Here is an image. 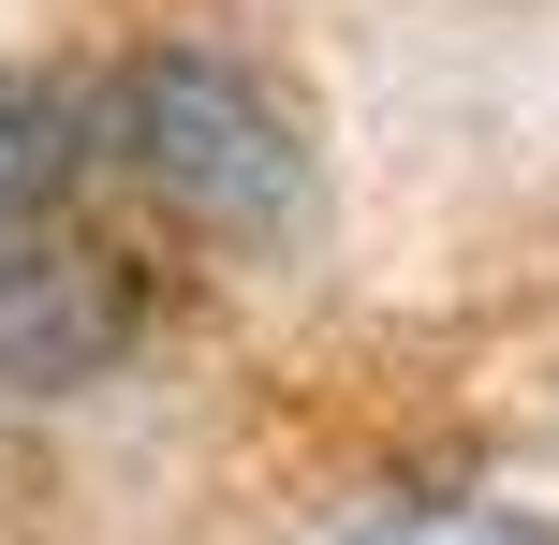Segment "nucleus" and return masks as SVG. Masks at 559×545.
I'll list each match as a JSON object with an SVG mask.
<instances>
[{
  "instance_id": "nucleus-3",
  "label": "nucleus",
  "mask_w": 559,
  "mask_h": 545,
  "mask_svg": "<svg viewBox=\"0 0 559 545\" xmlns=\"http://www.w3.org/2000/svg\"><path fill=\"white\" fill-rule=\"evenodd\" d=\"M59 163H74V118H59L45 88H0V222H29V206L59 192Z\"/></svg>"
},
{
  "instance_id": "nucleus-4",
  "label": "nucleus",
  "mask_w": 559,
  "mask_h": 545,
  "mask_svg": "<svg viewBox=\"0 0 559 545\" xmlns=\"http://www.w3.org/2000/svg\"><path fill=\"white\" fill-rule=\"evenodd\" d=\"M338 545H559L531 517H501V501H383L368 531H338Z\"/></svg>"
},
{
  "instance_id": "nucleus-1",
  "label": "nucleus",
  "mask_w": 559,
  "mask_h": 545,
  "mask_svg": "<svg viewBox=\"0 0 559 545\" xmlns=\"http://www.w3.org/2000/svg\"><path fill=\"white\" fill-rule=\"evenodd\" d=\"M104 147H118L192 236H236V251L295 236V206H309V133H295V104H280L251 59H222V45H147L133 74L104 88Z\"/></svg>"
},
{
  "instance_id": "nucleus-2",
  "label": "nucleus",
  "mask_w": 559,
  "mask_h": 545,
  "mask_svg": "<svg viewBox=\"0 0 559 545\" xmlns=\"http://www.w3.org/2000/svg\"><path fill=\"white\" fill-rule=\"evenodd\" d=\"M147 340V281L74 222H0V383L15 399H74Z\"/></svg>"
}]
</instances>
